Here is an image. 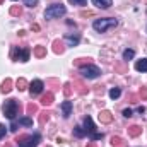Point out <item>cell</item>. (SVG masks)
Here are the masks:
<instances>
[{
    "label": "cell",
    "mask_w": 147,
    "mask_h": 147,
    "mask_svg": "<svg viewBox=\"0 0 147 147\" xmlns=\"http://www.w3.org/2000/svg\"><path fill=\"white\" fill-rule=\"evenodd\" d=\"M139 96H140V99H142V101H144V99H147V87H142V89H140Z\"/></svg>",
    "instance_id": "obj_30"
},
{
    "label": "cell",
    "mask_w": 147,
    "mask_h": 147,
    "mask_svg": "<svg viewBox=\"0 0 147 147\" xmlns=\"http://www.w3.org/2000/svg\"><path fill=\"white\" fill-rule=\"evenodd\" d=\"M116 26H118V19H115V17H103V19H96L92 22V28L98 33H106Z\"/></svg>",
    "instance_id": "obj_1"
},
{
    "label": "cell",
    "mask_w": 147,
    "mask_h": 147,
    "mask_svg": "<svg viewBox=\"0 0 147 147\" xmlns=\"http://www.w3.org/2000/svg\"><path fill=\"white\" fill-rule=\"evenodd\" d=\"M53 103V92H46L43 98H41V105L43 106H50Z\"/></svg>",
    "instance_id": "obj_16"
},
{
    "label": "cell",
    "mask_w": 147,
    "mask_h": 147,
    "mask_svg": "<svg viewBox=\"0 0 147 147\" xmlns=\"http://www.w3.org/2000/svg\"><path fill=\"white\" fill-rule=\"evenodd\" d=\"M99 121H101V123H111V121H113V115H111L110 111L103 110L99 113Z\"/></svg>",
    "instance_id": "obj_12"
},
{
    "label": "cell",
    "mask_w": 147,
    "mask_h": 147,
    "mask_svg": "<svg viewBox=\"0 0 147 147\" xmlns=\"http://www.w3.org/2000/svg\"><path fill=\"white\" fill-rule=\"evenodd\" d=\"M53 51L58 55V53H63V43L60 39H55L53 41Z\"/></svg>",
    "instance_id": "obj_17"
},
{
    "label": "cell",
    "mask_w": 147,
    "mask_h": 147,
    "mask_svg": "<svg viewBox=\"0 0 147 147\" xmlns=\"http://www.w3.org/2000/svg\"><path fill=\"white\" fill-rule=\"evenodd\" d=\"M29 55H31V50L26 48V46H22V48L14 46L12 48V58L16 62H28L29 60Z\"/></svg>",
    "instance_id": "obj_7"
},
{
    "label": "cell",
    "mask_w": 147,
    "mask_h": 147,
    "mask_svg": "<svg viewBox=\"0 0 147 147\" xmlns=\"http://www.w3.org/2000/svg\"><path fill=\"white\" fill-rule=\"evenodd\" d=\"M134 57H135V50H132V48H127V50L123 51V60H125V62L132 60Z\"/></svg>",
    "instance_id": "obj_19"
},
{
    "label": "cell",
    "mask_w": 147,
    "mask_h": 147,
    "mask_svg": "<svg viewBox=\"0 0 147 147\" xmlns=\"http://www.w3.org/2000/svg\"><path fill=\"white\" fill-rule=\"evenodd\" d=\"M19 110H21V106H19L17 99H7L3 105V115L9 120H16V116L19 115Z\"/></svg>",
    "instance_id": "obj_3"
},
{
    "label": "cell",
    "mask_w": 147,
    "mask_h": 147,
    "mask_svg": "<svg viewBox=\"0 0 147 147\" xmlns=\"http://www.w3.org/2000/svg\"><path fill=\"white\" fill-rule=\"evenodd\" d=\"M19 125L33 127V118H31V116H22V118H19Z\"/></svg>",
    "instance_id": "obj_20"
},
{
    "label": "cell",
    "mask_w": 147,
    "mask_h": 147,
    "mask_svg": "<svg viewBox=\"0 0 147 147\" xmlns=\"http://www.w3.org/2000/svg\"><path fill=\"white\" fill-rule=\"evenodd\" d=\"M0 3H3V0H0Z\"/></svg>",
    "instance_id": "obj_37"
},
{
    "label": "cell",
    "mask_w": 147,
    "mask_h": 147,
    "mask_svg": "<svg viewBox=\"0 0 147 147\" xmlns=\"http://www.w3.org/2000/svg\"><path fill=\"white\" fill-rule=\"evenodd\" d=\"M87 147H98V146H96V142L92 140V142H89V144H87Z\"/></svg>",
    "instance_id": "obj_36"
},
{
    "label": "cell",
    "mask_w": 147,
    "mask_h": 147,
    "mask_svg": "<svg viewBox=\"0 0 147 147\" xmlns=\"http://www.w3.org/2000/svg\"><path fill=\"white\" fill-rule=\"evenodd\" d=\"M63 94H65V96H70V94H72V87H70V84H65V86H63Z\"/></svg>",
    "instance_id": "obj_29"
},
{
    "label": "cell",
    "mask_w": 147,
    "mask_h": 147,
    "mask_svg": "<svg viewBox=\"0 0 147 147\" xmlns=\"http://www.w3.org/2000/svg\"><path fill=\"white\" fill-rule=\"evenodd\" d=\"M135 70H139V72H147V58L137 60V63H135Z\"/></svg>",
    "instance_id": "obj_15"
},
{
    "label": "cell",
    "mask_w": 147,
    "mask_h": 147,
    "mask_svg": "<svg viewBox=\"0 0 147 147\" xmlns=\"http://www.w3.org/2000/svg\"><path fill=\"white\" fill-rule=\"evenodd\" d=\"M84 130H86V134L91 135V140H101L103 139V134H98L96 132V127H94L91 116H86L84 118Z\"/></svg>",
    "instance_id": "obj_6"
},
{
    "label": "cell",
    "mask_w": 147,
    "mask_h": 147,
    "mask_svg": "<svg viewBox=\"0 0 147 147\" xmlns=\"http://www.w3.org/2000/svg\"><path fill=\"white\" fill-rule=\"evenodd\" d=\"M10 16H21V7L19 5H12L10 7Z\"/></svg>",
    "instance_id": "obj_26"
},
{
    "label": "cell",
    "mask_w": 147,
    "mask_h": 147,
    "mask_svg": "<svg viewBox=\"0 0 147 147\" xmlns=\"http://www.w3.org/2000/svg\"><path fill=\"white\" fill-rule=\"evenodd\" d=\"M74 135H75V137H79V139H82V137H84V135H87V134H86V130H84L80 125H77V127L74 128Z\"/></svg>",
    "instance_id": "obj_22"
},
{
    "label": "cell",
    "mask_w": 147,
    "mask_h": 147,
    "mask_svg": "<svg viewBox=\"0 0 147 147\" xmlns=\"http://www.w3.org/2000/svg\"><path fill=\"white\" fill-rule=\"evenodd\" d=\"M137 111H139V113H144V111H146V108H144V106H139V108H137Z\"/></svg>",
    "instance_id": "obj_35"
},
{
    "label": "cell",
    "mask_w": 147,
    "mask_h": 147,
    "mask_svg": "<svg viewBox=\"0 0 147 147\" xmlns=\"http://www.w3.org/2000/svg\"><path fill=\"white\" fill-rule=\"evenodd\" d=\"M79 41H80V34L79 33H67L65 36H63V43L67 45V46H77L79 45Z\"/></svg>",
    "instance_id": "obj_9"
},
{
    "label": "cell",
    "mask_w": 147,
    "mask_h": 147,
    "mask_svg": "<svg viewBox=\"0 0 147 147\" xmlns=\"http://www.w3.org/2000/svg\"><path fill=\"white\" fill-rule=\"evenodd\" d=\"M132 113H134V111L130 110V108H127V110H123V116H125V118H130Z\"/></svg>",
    "instance_id": "obj_33"
},
{
    "label": "cell",
    "mask_w": 147,
    "mask_h": 147,
    "mask_svg": "<svg viewBox=\"0 0 147 147\" xmlns=\"http://www.w3.org/2000/svg\"><path fill=\"white\" fill-rule=\"evenodd\" d=\"M79 72L82 74V77H84V79H98V77L101 75V70H99V67H96V65H92V63H87V65H80Z\"/></svg>",
    "instance_id": "obj_5"
},
{
    "label": "cell",
    "mask_w": 147,
    "mask_h": 147,
    "mask_svg": "<svg viewBox=\"0 0 147 147\" xmlns=\"http://www.w3.org/2000/svg\"><path fill=\"white\" fill-rule=\"evenodd\" d=\"M26 111H28V116H31V115L38 113V105H34V103H29V105L26 106Z\"/></svg>",
    "instance_id": "obj_23"
},
{
    "label": "cell",
    "mask_w": 147,
    "mask_h": 147,
    "mask_svg": "<svg viewBox=\"0 0 147 147\" xmlns=\"http://www.w3.org/2000/svg\"><path fill=\"white\" fill-rule=\"evenodd\" d=\"M91 2L98 9H110L111 5H113V0H91Z\"/></svg>",
    "instance_id": "obj_11"
},
{
    "label": "cell",
    "mask_w": 147,
    "mask_h": 147,
    "mask_svg": "<svg viewBox=\"0 0 147 147\" xmlns=\"http://www.w3.org/2000/svg\"><path fill=\"white\" fill-rule=\"evenodd\" d=\"M50 118V113H39V123H46Z\"/></svg>",
    "instance_id": "obj_27"
},
{
    "label": "cell",
    "mask_w": 147,
    "mask_h": 147,
    "mask_svg": "<svg viewBox=\"0 0 147 147\" xmlns=\"http://www.w3.org/2000/svg\"><path fill=\"white\" fill-rule=\"evenodd\" d=\"M33 55H34L36 58H43V57L46 55V48H45V46H36L34 51H33Z\"/></svg>",
    "instance_id": "obj_18"
},
{
    "label": "cell",
    "mask_w": 147,
    "mask_h": 147,
    "mask_svg": "<svg viewBox=\"0 0 147 147\" xmlns=\"http://www.w3.org/2000/svg\"><path fill=\"white\" fill-rule=\"evenodd\" d=\"M121 96V89L120 87H113V89H110V98L111 99H118Z\"/></svg>",
    "instance_id": "obj_21"
},
{
    "label": "cell",
    "mask_w": 147,
    "mask_h": 147,
    "mask_svg": "<svg viewBox=\"0 0 147 147\" xmlns=\"http://www.w3.org/2000/svg\"><path fill=\"white\" fill-rule=\"evenodd\" d=\"M67 14V9L63 3H53L45 10V19H58Z\"/></svg>",
    "instance_id": "obj_2"
},
{
    "label": "cell",
    "mask_w": 147,
    "mask_h": 147,
    "mask_svg": "<svg viewBox=\"0 0 147 147\" xmlns=\"http://www.w3.org/2000/svg\"><path fill=\"white\" fill-rule=\"evenodd\" d=\"M70 3H74V5H86L87 3V0H69Z\"/></svg>",
    "instance_id": "obj_32"
},
{
    "label": "cell",
    "mask_w": 147,
    "mask_h": 147,
    "mask_svg": "<svg viewBox=\"0 0 147 147\" xmlns=\"http://www.w3.org/2000/svg\"><path fill=\"white\" fill-rule=\"evenodd\" d=\"M19 147H38V144L41 142V135L39 134H33V135H21L16 140Z\"/></svg>",
    "instance_id": "obj_4"
},
{
    "label": "cell",
    "mask_w": 147,
    "mask_h": 147,
    "mask_svg": "<svg viewBox=\"0 0 147 147\" xmlns=\"http://www.w3.org/2000/svg\"><path fill=\"white\" fill-rule=\"evenodd\" d=\"M0 91H2L3 94L10 92V91H12V80H10V79H5V80L2 82V87H0Z\"/></svg>",
    "instance_id": "obj_13"
},
{
    "label": "cell",
    "mask_w": 147,
    "mask_h": 147,
    "mask_svg": "<svg viewBox=\"0 0 147 147\" xmlns=\"http://www.w3.org/2000/svg\"><path fill=\"white\" fill-rule=\"evenodd\" d=\"M43 89H45V82L39 80V79H34V80L29 84V94H31V96H38V94H41Z\"/></svg>",
    "instance_id": "obj_8"
},
{
    "label": "cell",
    "mask_w": 147,
    "mask_h": 147,
    "mask_svg": "<svg viewBox=\"0 0 147 147\" xmlns=\"http://www.w3.org/2000/svg\"><path fill=\"white\" fill-rule=\"evenodd\" d=\"M5 134H7V130H5V125H3V123H0V140L5 137Z\"/></svg>",
    "instance_id": "obj_31"
},
{
    "label": "cell",
    "mask_w": 147,
    "mask_h": 147,
    "mask_svg": "<svg viewBox=\"0 0 147 147\" xmlns=\"http://www.w3.org/2000/svg\"><path fill=\"white\" fill-rule=\"evenodd\" d=\"M24 5L33 9V7H36V5H38V0H24Z\"/></svg>",
    "instance_id": "obj_28"
},
{
    "label": "cell",
    "mask_w": 147,
    "mask_h": 147,
    "mask_svg": "<svg viewBox=\"0 0 147 147\" xmlns=\"http://www.w3.org/2000/svg\"><path fill=\"white\" fill-rule=\"evenodd\" d=\"M111 144H113V147H121L123 146V140H121L120 137H113V139H111Z\"/></svg>",
    "instance_id": "obj_25"
},
{
    "label": "cell",
    "mask_w": 147,
    "mask_h": 147,
    "mask_svg": "<svg viewBox=\"0 0 147 147\" xmlns=\"http://www.w3.org/2000/svg\"><path fill=\"white\" fill-rule=\"evenodd\" d=\"M140 134H142V127H139V125H132L128 128V135L130 137H139Z\"/></svg>",
    "instance_id": "obj_14"
},
{
    "label": "cell",
    "mask_w": 147,
    "mask_h": 147,
    "mask_svg": "<svg viewBox=\"0 0 147 147\" xmlns=\"http://www.w3.org/2000/svg\"><path fill=\"white\" fill-rule=\"evenodd\" d=\"M10 130H12V132H16V130H17V123H16L14 120H12V125H10Z\"/></svg>",
    "instance_id": "obj_34"
},
{
    "label": "cell",
    "mask_w": 147,
    "mask_h": 147,
    "mask_svg": "<svg viewBox=\"0 0 147 147\" xmlns=\"http://www.w3.org/2000/svg\"><path fill=\"white\" fill-rule=\"evenodd\" d=\"M14 2H16V0H14Z\"/></svg>",
    "instance_id": "obj_38"
},
{
    "label": "cell",
    "mask_w": 147,
    "mask_h": 147,
    "mask_svg": "<svg viewBox=\"0 0 147 147\" xmlns=\"http://www.w3.org/2000/svg\"><path fill=\"white\" fill-rule=\"evenodd\" d=\"M16 86H17V89H19V91H24V89L28 87V80L21 77V79H17V82H16Z\"/></svg>",
    "instance_id": "obj_24"
},
{
    "label": "cell",
    "mask_w": 147,
    "mask_h": 147,
    "mask_svg": "<svg viewBox=\"0 0 147 147\" xmlns=\"http://www.w3.org/2000/svg\"><path fill=\"white\" fill-rule=\"evenodd\" d=\"M72 101H63L62 103V113H63V118H70V115H72Z\"/></svg>",
    "instance_id": "obj_10"
}]
</instances>
